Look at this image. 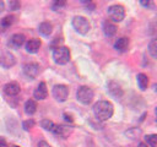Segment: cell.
Masks as SVG:
<instances>
[{"mask_svg": "<svg viewBox=\"0 0 157 147\" xmlns=\"http://www.w3.org/2000/svg\"><path fill=\"white\" fill-rule=\"evenodd\" d=\"M93 113L98 120H108L113 115V104L108 100H99L93 105Z\"/></svg>", "mask_w": 157, "mask_h": 147, "instance_id": "1", "label": "cell"}, {"mask_svg": "<svg viewBox=\"0 0 157 147\" xmlns=\"http://www.w3.org/2000/svg\"><path fill=\"white\" fill-rule=\"evenodd\" d=\"M53 59L56 64L64 65L70 60V51L66 47H56L53 50Z\"/></svg>", "mask_w": 157, "mask_h": 147, "instance_id": "2", "label": "cell"}, {"mask_svg": "<svg viewBox=\"0 0 157 147\" xmlns=\"http://www.w3.org/2000/svg\"><path fill=\"white\" fill-rule=\"evenodd\" d=\"M108 16L112 22H121L125 17V10L121 5H112L108 7Z\"/></svg>", "mask_w": 157, "mask_h": 147, "instance_id": "3", "label": "cell"}, {"mask_svg": "<svg viewBox=\"0 0 157 147\" xmlns=\"http://www.w3.org/2000/svg\"><path fill=\"white\" fill-rule=\"evenodd\" d=\"M72 27L80 34H86L91 28L88 20L83 16H75L74 20H72Z\"/></svg>", "mask_w": 157, "mask_h": 147, "instance_id": "4", "label": "cell"}, {"mask_svg": "<svg viewBox=\"0 0 157 147\" xmlns=\"http://www.w3.org/2000/svg\"><path fill=\"white\" fill-rule=\"evenodd\" d=\"M76 98L82 104H90L93 99V91L87 86H81L76 92Z\"/></svg>", "mask_w": 157, "mask_h": 147, "instance_id": "5", "label": "cell"}, {"mask_svg": "<svg viewBox=\"0 0 157 147\" xmlns=\"http://www.w3.org/2000/svg\"><path fill=\"white\" fill-rule=\"evenodd\" d=\"M69 96V88L65 85H55L53 87V97L59 102H65Z\"/></svg>", "mask_w": 157, "mask_h": 147, "instance_id": "6", "label": "cell"}, {"mask_svg": "<svg viewBox=\"0 0 157 147\" xmlns=\"http://www.w3.org/2000/svg\"><path fill=\"white\" fill-rule=\"evenodd\" d=\"M23 74L29 80H34L38 74H39V65L36 64V62H29V64H26L23 66Z\"/></svg>", "mask_w": 157, "mask_h": 147, "instance_id": "7", "label": "cell"}, {"mask_svg": "<svg viewBox=\"0 0 157 147\" xmlns=\"http://www.w3.org/2000/svg\"><path fill=\"white\" fill-rule=\"evenodd\" d=\"M16 62L15 56L10 53V51H4L2 54H0V65L5 69H10L11 66H13Z\"/></svg>", "mask_w": 157, "mask_h": 147, "instance_id": "8", "label": "cell"}, {"mask_svg": "<svg viewBox=\"0 0 157 147\" xmlns=\"http://www.w3.org/2000/svg\"><path fill=\"white\" fill-rule=\"evenodd\" d=\"M53 132L56 136L61 137V138H66L72 132V127L71 126H66V125H55L54 129H53Z\"/></svg>", "mask_w": 157, "mask_h": 147, "instance_id": "9", "label": "cell"}, {"mask_svg": "<svg viewBox=\"0 0 157 147\" xmlns=\"http://www.w3.org/2000/svg\"><path fill=\"white\" fill-rule=\"evenodd\" d=\"M33 96H34V98H36V99H38V100H43V99H45V98H47V96H48L47 85H45L44 82H40V83L37 86V88L34 89Z\"/></svg>", "mask_w": 157, "mask_h": 147, "instance_id": "10", "label": "cell"}, {"mask_svg": "<svg viewBox=\"0 0 157 147\" xmlns=\"http://www.w3.org/2000/svg\"><path fill=\"white\" fill-rule=\"evenodd\" d=\"M4 91H5V93L7 96H17L20 93V91H21V87H20V85L17 82H9V83L5 85Z\"/></svg>", "mask_w": 157, "mask_h": 147, "instance_id": "11", "label": "cell"}, {"mask_svg": "<svg viewBox=\"0 0 157 147\" xmlns=\"http://www.w3.org/2000/svg\"><path fill=\"white\" fill-rule=\"evenodd\" d=\"M40 45H42L40 40L37 39V38H33V39H29V40L26 43V50H27L28 53H31V54H34V53L38 51V49L40 48Z\"/></svg>", "mask_w": 157, "mask_h": 147, "instance_id": "12", "label": "cell"}, {"mask_svg": "<svg viewBox=\"0 0 157 147\" xmlns=\"http://www.w3.org/2000/svg\"><path fill=\"white\" fill-rule=\"evenodd\" d=\"M117 29H118L117 26L112 21H109V20L104 21V23H103V32H104V34L107 37H113L117 33Z\"/></svg>", "mask_w": 157, "mask_h": 147, "instance_id": "13", "label": "cell"}, {"mask_svg": "<svg viewBox=\"0 0 157 147\" xmlns=\"http://www.w3.org/2000/svg\"><path fill=\"white\" fill-rule=\"evenodd\" d=\"M114 48H115L118 51H121V53L126 51L128 48H129V39L125 38V37H121V38L117 39L115 43H114Z\"/></svg>", "mask_w": 157, "mask_h": 147, "instance_id": "14", "label": "cell"}, {"mask_svg": "<svg viewBox=\"0 0 157 147\" xmlns=\"http://www.w3.org/2000/svg\"><path fill=\"white\" fill-rule=\"evenodd\" d=\"M25 40H26V37H25L22 33H16V34H13V36L11 37L10 44H11L12 47H15V48H18V47H21V45L25 43Z\"/></svg>", "mask_w": 157, "mask_h": 147, "instance_id": "15", "label": "cell"}, {"mask_svg": "<svg viewBox=\"0 0 157 147\" xmlns=\"http://www.w3.org/2000/svg\"><path fill=\"white\" fill-rule=\"evenodd\" d=\"M38 31L43 36H49L52 33V31H53V24L50 22H47V21L45 22H42L39 24V27H38Z\"/></svg>", "mask_w": 157, "mask_h": 147, "instance_id": "16", "label": "cell"}, {"mask_svg": "<svg viewBox=\"0 0 157 147\" xmlns=\"http://www.w3.org/2000/svg\"><path fill=\"white\" fill-rule=\"evenodd\" d=\"M136 78H137V85H139L140 89H141V91H145V89L147 88V86H148V77H147V75H145V74H139Z\"/></svg>", "mask_w": 157, "mask_h": 147, "instance_id": "17", "label": "cell"}, {"mask_svg": "<svg viewBox=\"0 0 157 147\" xmlns=\"http://www.w3.org/2000/svg\"><path fill=\"white\" fill-rule=\"evenodd\" d=\"M108 91H109L110 94H113L114 97H120L121 93H123L120 86H119L118 83H115V82H109V85H108Z\"/></svg>", "mask_w": 157, "mask_h": 147, "instance_id": "18", "label": "cell"}, {"mask_svg": "<svg viewBox=\"0 0 157 147\" xmlns=\"http://www.w3.org/2000/svg\"><path fill=\"white\" fill-rule=\"evenodd\" d=\"M37 110V103L33 100V99H28L26 103H25V111L28 114V115H32L34 114Z\"/></svg>", "mask_w": 157, "mask_h": 147, "instance_id": "19", "label": "cell"}, {"mask_svg": "<svg viewBox=\"0 0 157 147\" xmlns=\"http://www.w3.org/2000/svg\"><path fill=\"white\" fill-rule=\"evenodd\" d=\"M13 23V16H5L2 20H0V26L1 27H4V28H7V27H10L11 24Z\"/></svg>", "mask_w": 157, "mask_h": 147, "instance_id": "20", "label": "cell"}, {"mask_svg": "<svg viewBox=\"0 0 157 147\" xmlns=\"http://www.w3.org/2000/svg\"><path fill=\"white\" fill-rule=\"evenodd\" d=\"M148 51L151 54L152 58H156L157 56V40L156 39H152L148 44Z\"/></svg>", "mask_w": 157, "mask_h": 147, "instance_id": "21", "label": "cell"}, {"mask_svg": "<svg viewBox=\"0 0 157 147\" xmlns=\"http://www.w3.org/2000/svg\"><path fill=\"white\" fill-rule=\"evenodd\" d=\"M40 126L43 127V129H45V130H49V131H53V129H54V123L52 121V120H49V119H44V120H42L40 121Z\"/></svg>", "mask_w": 157, "mask_h": 147, "instance_id": "22", "label": "cell"}, {"mask_svg": "<svg viewBox=\"0 0 157 147\" xmlns=\"http://www.w3.org/2000/svg\"><path fill=\"white\" fill-rule=\"evenodd\" d=\"M145 140L150 147H157V135H147Z\"/></svg>", "mask_w": 157, "mask_h": 147, "instance_id": "23", "label": "cell"}, {"mask_svg": "<svg viewBox=\"0 0 157 147\" xmlns=\"http://www.w3.org/2000/svg\"><path fill=\"white\" fill-rule=\"evenodd\" d=\"M34 126V121L32 120V119H29V120H26V121H23V124H22V127L25 129V130H29V129H32Z\"/></svg>", "mask_w": 157, "mask_h": 147, "instance_id": "24", "label": "cell"}, {"mask_svg": "<svg viewBox=\"0 0 157 147\" xmlns=\"http://www.w3.org/2000/svg\"><path fill=\"white\" fill-rule=\"evenodd\" d=\"M65 5H66L65 1H55V2L53 4V9H54V10H58V9H60V7L65 6Z\"/></svg>", "mask_w": 157, "mask_h": 147, "instance_id": "25", "label": "cell"}, {"mask_svg": "<svg viewBox=\"0 0 157 147\" xmlns=\"http://www.w3.org/2000/svg\"><path fill=\"white\" fill-rule=\"evenodd\" d=\"M9 6H10V9L11 10H17V9H20V2L18 1H10L9 2Z\"/></svg>", "mask_w": 157, "mask_h": 147, "instance_id": "26", "label": "cell"}, {"mask_svg": "<svg viewBox=\"0 0 157 147\" xmlns=\"http://www.w3.org/2000/svg\"><path fill=\"white\" fill-rule=\"evenodd\" d=\"M0 147H7V145H6V142L2 137H0Z\"/></svg>", "mask_w": 157, "mask_h": 147, "instance_id": "27", "label": "cell"}, {"mask_svg": "<svg viewBox=\"0 0 157 147\" xmlns=\"http://www.w3.org/2000/svg\"><path fill=\"white\" fill-rule=\"evenodd\" d=\"M38 147H50L48 143H45V142H39L38 143Z\"/></svg>", "mask_w": 157, "mask_h": 147, "instance_id": "28", "label": "cell"}, {"mask_svg": "<svg viewBox=\"0 0 157 147\" xmlns=\"http://www.w3.org/2000/svg\"><path fill=\"white\" fill-rule=\"evenodd\" d=\"M4 9H5V4H4V1H1V0H0V12H2V11H4Z\"/></svg>", "mask_w": 157, "mask_h": 147, "instance_id": "29", "label": "cell"}, {"mask_svg": "<svg viewBox=\"0 0 157 147\" xmlns=\"http://www.w3.org/2000/svg\"><path fill=\"white\" fill-rule=\"evenodd\" d=\"M64 118H65V120H66V121H70V123L72 121V119H71V116H69L67 114H64Z\"/></svg>", "mask_w": 157, "mask_h": 147, "instance_id": "30", "label": "cell"}, {"mask_svg": "<svg viewBox=\"0 0 157 147\" xmlns=\"http://www.w3.org/2000/svg\"><path fill=\"white\" fill-rule=\"evenodd\" d=\"M141 5H144V6H148V5H150V1H147V2H146V1H141Z\"/></svg>", "mask_w": 157, "mask_h": 147, "instance_id": "31", "label": "cell"}, {"mask_svg": "<svg viewBox=\"0 0 157 147\" xmlns=\"http://www.w3.org/2000/svg\"><path fill=\"white\" fill-rule=\"evenodd\" d=\"M137 147H147V145L146 143H144V142H141V143H139V146Z\"/></svg>", "mask_w": 157, "mask_h": 147, "instance_id": "32", "label": "cell"}, {"mask_svg": "<svg viewBox=\"0 0 157 147\" xmlns=\"http://www.w3.org/2000/svg\"><path fill=\"white\" fill-rule=\"evenodd\" d=\"M13 147H18V146H13Z\"/></svg>", "mask_w": 157, "mask_h": 147, "instance_id": "33", "label": "cell"}]
</instances>
